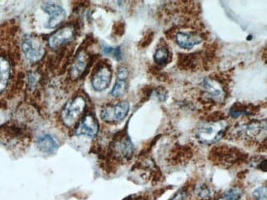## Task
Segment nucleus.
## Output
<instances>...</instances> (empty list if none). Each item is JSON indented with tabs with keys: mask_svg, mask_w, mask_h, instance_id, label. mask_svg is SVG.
I'll use <instances>...</instances> for the list:
<instances>
[{
	"mask_svg": "<svg viewBox=\"0 0 267 200\" xmlns=\"http://www.w3.org/2000/svg\"><path fill=\"white\" fill-rule=\"evenodd\" d=\"M227 130L228 123L226 121H207L197 128L196 136L203 144H214L225 136Z\"/></svg>",
	"mask_w": 267,
	"mask_h": 200,
	"instance_id": "f257e3e1",
	"label": "nucleus"
},
{
	"mask_svg": "<svg viewBox=\"0 0 267 200\" xmlns=\"http://www.w3.org/2000/svg\"><path fill=\"white\" fill-rule=\"evenodd\" d=\"M21 49L31 63H37L44 55V44L37 36H27L23 38Z\"/></svg>",
	"mask_w": 267,
	"mask_h": 200,
	"instance_id": "f03ea898",
	"label": "nucleus"
},
{
	"mask_svg": "<svg viewBox=\"0 0 267 200\" xmlns=\"http://www.w3.org/2000/svg\"><path fill=\"white\" fill-rule=\"evenodd\" d=\"M86 107V100L82 96H77L70 100L62 111V120L68 127H71L76 122L80 115L83 113Z\"/></svg>",
	"mask_w": 267,
	"mask_h": 200,
	"instance_id": "7ed1b4c3",
	"label": "nucleus"
},
{
	"mask_svg": "<svg viewBox=\"0 0 267 200\" xmlns=\"http://www.w3.org/2000/svg\"><path fill=\"white\" fill-rule=\"evenodd\" d=\"M129 104L127 101H123L113 106L104 108L101 111L100 117L105 122H119L125 118L127 113L129 112Z\"/></svg>",
	"mask_w": 267,
	"mask_h": 200,
	"instance_id": "20e7f679",
	"label": "nucleus"
},
{
	"mask_svg": "<svg viewBox=\"0 0 267 200\" xmlns=\"http://www.w3.org/2000/svg\"><path fill=\"white\" fill-rule=\"evenodd\" d=\"M203 90L207 98L215 100L216 102H222L226 97V91L224 86L217 80L214 78H205L203 82Z\"/></svg>",
	"mask_w": 267,
	"mask_h": 200,
	"instance_id": "39448f33",
	"label": "nucleus"
},
{
	"mask_svg": "<svg viewBox=\"0 0 267 200\" xmlns=\"http://www.w3.org/2000/svg\"><path fill=\"white\" fill-rule=\"evenodd\" d=\"M211 156L214 160L217 162L218 164L232 165L238 160L240 155L238 154V150L236 151L234 148L226 146L215 147L211 151Z\"/></svg>",
	"mask_w": 267,
	"mask_h": 200,
	"instance_id": "423d86ee",
	"label": "nucleus"
},
{
	"mask_svg": "<svg viewBox=\"0 0 267 200\" xmlns=\"http://www.w3.org/2000/svg\"><path fill=\"white\" fill-rule=\"evenodd\" d=\"M98 131L99 125L96 117L93 115L86 114L76 128L75 135L94 138L98 134Z\"/></svg>",
	"mask_w": 267,
	"mask_h": 200,
	"instance_id": "0eeeda50",
	"label": "nucleus"
},
{
	"mask_svg": "<svg viewBox=\"0 0 267 200\" xmlns=\"http://www.w3.org/2000/svg\"><path fill=\"white\" fill-rule=\"evenodd\" d=\"M112 79V71L108 66H100L93 74L92 84L95 90L97 91H103L110 84Z\"/></svg>",
	"mask_w": 267,
	"mask_h": 200,
	"instance_id": "6e6552de",
	"label": "nucleus"
},
{
	"mask_svg": "<svg viewBox=\"0 0 267 200\" xmlns=\"http://www.w3.org/2000/svg\"><path fill=\"white\" fill-rule=\"evenodd\" d=\"M112 150L115 156L120 159H127L132 155L134 146L131 144L129 137L127 135L119 136L113 142Z\"/></svg>",
	"mask_w": 267,
	"mask_h": 200,
	"instance_id": "1a4fd4ad",
	"label": "nucleus"
},
{
	"mask_svg": "<svg viewBox=\"0 0 267 200\" xmlns=\"http://www.w3.org/2000/svg\"><path fill=\"white\" fill-rule=\"evenodd\" d=\"M42 9L50 16L48 24L46 26L47 28H55L64 20L65 11L60 5L53 3H46L42 5Z\"/></svg>",
	"mask_w": 267,
	"mask_h": 200,
	"instance_id": "9d476101",
	"label": "nucleus"
},
{
	"mask_svg": "<svg viewBox=\"0 0 267 200\" xmlns=\"http://www.w3.org/2000/svg\"><path fill=\"white\" fill-rule=\"evenodd\" d=\"M175 38L177 44L186 49H191L203 41V38L196 32H177Z\"/></svg>",
	"mask_w": 267,
	"mask_h": 200,
	"instance_id": "9b49d317",
	"label": "nucleus"
},
{
	"mask_svg": "<svg viewBox=\"0 0 267 200\" xmlns=\"http://www.w3.org/2000/svg\"><path fill=\"white\" fill-rule=\"evenodd\" d=\"M74 36V29L72 27H66L53 34L49 39V44L52 48H58L66 42L71 40Z\"/></svg>",
	"mask_w": 267,
	"mask_h": 200,
	"instance_id": "f8f14e48",
	"label": "nucleus"
},
{
	"mask_svg": "<svg viewBox=\"0 0 267 200\" xmlns=\"http://www.w3.org/2000/svg\"><path fill=\"white\" fill-rule=\"evenodd\" d=\"M36 144L38 148H40L42 152L46 154L55 153L58 148V144L55 139L48 134H44L39 136L36 140Z\"/></svg>",
	"mask_w": 267,
	"mask_h": 200,
	"instance_id": "ddd939ff",
	"label": "nucleus"
},
{
	"mask_svg": "<svg viewBox=\"0 0 267 200\" xmlns=\"http://www.w3.org/2000/svg\"><path fill=\"white\" fill-rule=\"evenodd\" d=\"M266 130V122L265 121H253L245 126L244 132L246 136L252 139L259 137Z\"/></svg>",
	"mask_w": 267,
	"mask_h": 200,
	"instance_id": "4468645a",
	"label": "nucleus"
},
{
	"mask_svg": "<svg viewBox=\"0 0 267 200\" xmlns=\"http://www.w3.org/2000/svg\"><path fill=\"white\" fill-rule=\"evenodd\" d=\"M10 63L4 57L0 56V93L6 89L10 78Z\"/></svg>",
	"mask_w": 267,
	"mask_h": 200,
	"instance_id": "2eb2a0df",
	"label": "nucleus"
},
{
	"mask_svg": "<svg viewBox=\"0 0 267 200\" xmlns=\"http://www.w3.org/2000/svg\"><path fill=\"white\" fill-rule=\"evenodd\" d=\"M87 57L86 54L82 51L78 53L72 67L71 74L73 78H77L82 75L87 67Z\"/></svg>",
	"mask_w": 267,
	"mask_h": 200,
	"instance_id": "dca6fc26",
	"label": "nucleus"
},
{
	"mask_svg": "<svg viewBox=\"0 0 267 200\" xmlns=\"http://www.w3.org/2000/svg\"><path fill=\"white\" fill-rule=\"evenodd\" d=\"M169 57H170V54H169V49L165 46H162L161 48H157V51L154 52V63H157L160 66H165L168 63Z\"/></svg>",
	"mask_w": 267,
	"mask_h": 200,
	"instance_id": "f3484780",
	"label": "nucleus"
},
{
	"mask_svg": "<svg viewBox=\"0 0 267 200\" xmlns=\"http://www.w3.org/2000/svg\"><path fill=\"white\" fill-rule=\"evenodd\" d=\"M242 191L240 188L232 187L224 192L217 200H239Z\"/></svg>",
	"mask_w": 267,
	"mask_h": 200,
	"instance_id": "a211bd4d",
	"label": "nucleus"
},
{
	"mask_svg": "<svg viewBox=\"0 0 267 200\" xmlns=\"http://www.w3.org/2000/svg\"><path fill=\"white\" fill-rule=\"evenodd\" d=\"M127 83H126L124 81L119 80V81L115 83L113 89L111 90L110 94L111 95L115 96V97L123 95V94H125V92L127 91Z\"/></svg>",
	"mask_w": 267,
	"mask_h": 200,
	"instance_id": "6ab92c4d",
	"label": "nucleus"
},
{
	"mask_svg": "<svg viewBox=\"0 0 267 200\" xmlns=\"http://www.w3.org/2000/svg\"><path fill=\"white\" fill-rule=\"evenodd\" d=\"M196 194L202 198H209L211 194V189L204 184H201L196 187Z\"/></svg>",
	"mask_w": 267,
	"mask_h": 200,
	"instance_id": "aec40b11",
	"label": "nucleus"
},
{
	"mask_svg": "<svg viewBox=\"0 0 267 200\" xmlns=\"http://www.w3.org/2000/svg\"><path fill=\"white\" fill-rule=\"evenodd\" d=\"M253 198L254 200H266L267 188L265 186H261L253 191Z\"/></svg>",
	"mask_w": 267,
	"mask_h": 200,
	"instance_id": "412c9836",
	"label": "nucleus"
},
{
	"mask_svg": "<svg viewBox=\"0 0 267 200\" xmlns=\"http://www.w3.org/2000/svg\"><path fill=\"white\" fill-rule=\"evenodd\" d=\"M104 54L114 57L116 60H120L122 58L121 50L119 48H111V47H104Z\"/></svg>",
	"mask_w": 267,
	"mask_h": 200,
	"instance_id": "4be33fe9",
	"label": "nucleus"
},
{
	"mask_svg": "<svg viewBox=\"0 0 267 200\" xmlns=\"http://www.w3.org/2000/svg\"><path fill=\"white\" fill-rule=\"evenodd\" d=\"M117 75L119 80L124 81V80L127 79V77H128V71H127V69L126 68V67H119V68L118 69Z\"/></svg>",
	"mask_w": 267,
	"mask_h": 200,
	"instance_id": "5701e85b",
	"label": "nucleus"
},
{
	"mask_svg": "<svg viewBox=\"0 0 267 200\" xmlns=\"http://www.w3.org/2000/svg\"><path fill=\"white\" fill-rule=\"evenodd\" d=\"M187 196H188V193L185 190H180L173 195V198L169 200H186Z\"/></svg>",
	"mask_w": 267,
	"mask_h": 200,
	"instance_id": "b1692460",
	"label": "nucleus"
},
{
	"mask_svg": "<svg viewBox=\"0 0 267 200\" xmlns=\"http://www.w3.org/2000/svg\"><path fill=\"white\" fill-rule=\"evenodd\" d=\"M134 200H138V199H134Z\"/></svg>",
	"mask_w": 267,
	"mask_h": 200,
	"instance_id": "393cba45",
	"label": "nucleus"
}]
</instances>
